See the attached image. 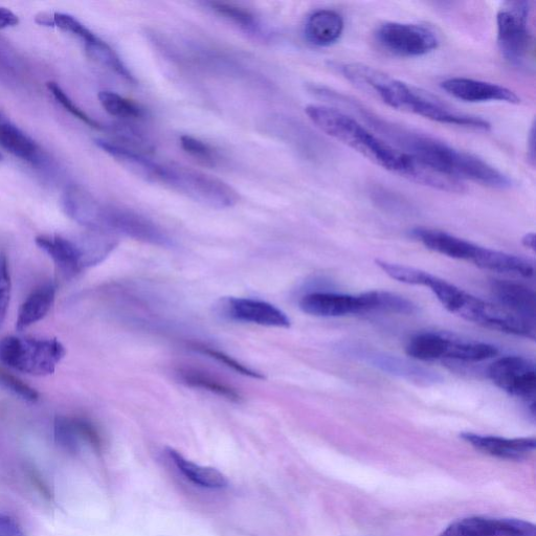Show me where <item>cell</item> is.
Masks as SVG:
<instances>
[{
  "mask_svg": "<svg viewBox=\"0 0 536 536\" xmlns=\"http://www.w3.org/2000/svg\"><path fill=\"white\" fill-rule=\"evenodd\" d=\"M316 96L333 101L348 108L360 117L370 129L381 133L394 147L410 155L417 162L454 180L471 181L476 184L499 190L512 186L510 178L478 156L455 148L413 129L397 125L373 111L356 99L333 91L325 86H318Z\"/></svg>",
  "mask_w": 536,
  "mask_h": 536,
  "instance_id": "6da1fadb",
  "label": "cell"
},
{
  "mask_svg": "<svg viewBox=\"0 0 536 536\" xmlns=\"http://www.w3.org/2000/svg\"><path fill=\"white\" fill-rule=\"evenodd\" d=\"M308 119L321 131L360 153L371 163L416 184L443 192L463 193L464 184L417 162L381 136L340 109L308 105Z\"/></svg>",
  "mask_w": 536,
  "mask_h": 536,
  "instance_id": "7a4b0ae2",
  "label": "cell"
},
{
  "mask_svg": "<svg viewBox=\"0 0 536 536\" xmlns=\"http://www.w3.org/2000/svg\"><path fill=\"white\" fill-rule=\"evenodd\" d=\"M342 75L355 87L393 109L440 124L489 131L491 124L480 117L459 113L430 94L363 63H344Z\"/></svg>",
  "mask_w": 536,
  "mask_h": 536,
  "instance_id": "3957f363",
  "label": "cell"
},
{
  "mask_svg": "<svg viewBox=\"0 0 536 536\" xmlns=\"http://www.w3.org/2000/svg\"><path fill=\"white\" fill-rule=\"evenodd\" d=\"M160 184L218 210L232 208L240 199L238 192L219 178L181 165H162Z\"/></svg>",
  "mask_w": 536,
  "mask_h": 536,
  "instance_id": "277c9868",
  "label": "cell"
},
{
  "mask_svg": "<svg viewBox=\"0 0 536 536\" xmlns=\"http://www.w3.org/2000/svg\"><path fill=\"white\" fill-rule=\"evenodd\" d=\"M66 350L56 339L6 337L0 340V362L33 376H48L56 371Z\"/></svg>",
  "mask_w": 536,
  "mask_h": 536,
  "instance_id": "5b68a950",
  "label": "cell"
},
{
  "mask_svg": "<svg viewBox=\"0 0 536 536\" xmlns=\"http://www.w3.org/2000/svg\"><path fill=\"white\" fill-rule=\"evenodd\" d=\"M530 15V2L506 3L497 15L499 49L505 60L515 66L525 65L533 51Z\"/></svg>",
  "mask_w": 536,
  "mask_h": 536,
  "instance_id": "8992f818",
  "label": "cell"
},
{
  "mask_svg": "<svg viewBox=\"0 0 536 536\" xmlns=\"http://www.w3.org/2000/svg\"><path fill=\"white\" fill-rule=\"evenodd\" d=\"M378 46L401 58L426 56L439 47L435 32L422 25L386 22L375 32Z\"/></svg>",
  "mask_w": 536,
  "mask_h": 536,
  "instance_id": "52a82bcc",
  "label": "cell"
},
{
  "mask_svg": "<svg viewBox=\"0 0 536 536\" xmlns=\"http://www.w3.org/2000/svg\"><path fill=\"white\" fill-rule=\"evenodd\" d=\"M96 232L103 234H120L138 241L167 247L170 238L153 221L133 212L113 206L101 207Z\"/></svg>",
  "mask_w": 536,
  "mask_h": 536,
  "instance_id": "ba28073f",
  "label": "cell"
},
{
  "mask_svg": "<svg viewBox=\"0 0 536 536\" xmlns=\"http://www.w3.org/2000/svg\"><path fill=\"white\" fill-rule=\"evenodd\" d=\"M488 377L502 391L527 401L534 416L536 369L532 360L518 355L504 356L490 365Z\"/></svg>",
  "mask_w": 536,
  "mask_h": 536,
  "instance_id": "9c48e42d",
  "label": "cell"
},
{
  "mask_svg": "<svg viewBox=\"0 0 536 536\" xmlns=\"http://www.w3.org/2000/svg\"><path fill=\"white\" fill-rule=\"evenodd\" d=\"M356 359L385 373L404 378L420 386H431L441 382V377L436 372L423 368L395 355L363 349L361 347L349 348Z\"/></svg>",
  "mask_w": 536,
  "mask_h": 536,
  "instance_id": "30bf717a",
  "label": "cell"
},
{
  "mask_svg": "<svg viewBox=\"0 0 536 536\" xmlns=\"http://www.w3.org/2000/svg\"><path fill=\"white\" fill-rule=\"evenodd\" d=\"M440 536H536V528L522 520L471 517L454 522Z\"/></svg>",
  "mask_w": 536,
  "mask_h": 536,
  "instance_id": "8fae6325",
  "label": "cell"
},
{
  "mask_svg": "<svg viewBox=\"0 0 536 536\" xmlns=\"http://www.w3.org/2000/svg\"><path fill=\"white\" fill-rule=\"evenodd\" d=\"M223 316L230 320L266 327L288 328L285 312L273 304L254 299L228 298L220 305Z\"/></svg>",
  "mask_w": 536,
  "mask_h": 536,
  "instance_id": "7c38bea8",
  "label": "cell"
},
{
  "mask_svg": "<svg viewBox=\"0 0 536 536\" xmlns=\"http://www.w3.org/2000/svg\"><path fill=\"white\" fill-rule=\"evenodd\" d=\"M441 88L455 99L467 103L501 102L520 104L521 98L511 89L481 80L456 77L446 79Z\"/></svg>",
  "mask_w": 536,
  "mask_h": 536,
  "instance_id": "4fadbf2b",
  "label": "cell"
},
{
  "mask_svg": "<svg viewBox=\"0 0 536 536\" xmlns=\"http://www.w3.org/2000/svg\"><path fill=\"white\" fill-rule=\"evenodd\" d=\"M300 308L305 314L320 318H340L365 314L361 295L311 293L300 300Z\"/></svg>",
  "mask_w": 536,
  "mask_h": 536,
  "instance_id": "5bb4252c",
  "label": "cell"
},
{
  "mask_svg": "<svg viewBox=\"0 0 536 536\" xmlns=\"http://www.w3.org/2000/svg\"><path fill=\"white\" fill-rule=\"evenodd\" d=\"M35 241L37 247L53 259L65 278H74L87 268L80 241L58 235H40Z\"/></svg>",
  "mask_w": 536,
  "mask_h": 536,
  "instance_id": "9a60e30c",
  "label": "cell"
},
{
  "mask_svg": "<svg viewBox=\"0 0 536 536\" xmlns=\"http://www.w3.org/2000/svg\"><path fill=\"white\" fill-rule=\"evenodd\" d=\"M412 236L427 249L440 255L474 263L482 247L452 234L427 228H417Z\"/></svg>",
  "mask_w": 536,
  "mask_h": 536,
  "instance_id": "2e32d148",
  "label": "cell"
},
{
  "mask_svg": "<svg viewBox=\"0 0 536 536\" xmlns=\"http://www.w3.org/2000/svg\"><path fill=\"white\" fill-rule=\"evenodd\" d=\"M461 438L486 455L506 460L527 458L536 448L535 438H503L463 433Z\"/></svg>",
  "mask_w": 536,
  "mask_h": 536,
  "instance_id": "e0dca14e",
  "label": "cell"
},
{
  "mask_svg": "<svg viewBox=\"0 0 536 536\" xmlns=\"http://www.w3.org/2000/svg\"><path fill=\"white\" fill-rule=\"evenodd\" d=\"M54 434L60 448L70 453H77L83 443L94 449H100L101 446L98 430L91 421L83 418L56 417Z\"/></svg>",
  "mask_w": 536,
  "mask_h": 536,
  "instance_id": "ac0fdd59",
  "label": "cell"
},
{
  "mask_svg": "<svg viewBox=\"0 0 536 536\" xmlns=\"http://www.w3.org/2000/svg\"><path fill=\"white\" fill-rule=\"evenodd\" d=\"M345 28V22L340 13L323 9L312 13L305 24L304 34L312 46L327 48L337 43Z\"/></svg>",
  "mask_w": 536,
  "mask_h": 536,
  "instance_id": "d6986e66",
  "label": "cell"
},
{
  "mask_svg": "<svg viewBox=\"0 0 536 536\" xmlns=\"http://www.w3.org/2000/svg\"><path fill=\"white\" fill-rule=\"evenodd\" d=\"M491 290L500 306L535 323V294L531 288L507 280H495L491 283Z\"/></svg>",
  "mask_w": 536,
  "mask_h": 536,
  "instance_id": "ffe728a7",
  "label": "cell"
},
{
  "mask_svg": "<svg viewBox=\"0 0 536 536\" xmlns=\"http://www.w3.org/2000/svg\"><path fill=\"white\" fill-rule=\"evenodd\" d=\"M96 145L115 159L124 169L148 183L160 184L162 165L156 164L142 153L126 149L114 142L98 139Z\"/></svg>",
  "mask_w": 536,
  "mask_h": 536,
  "instance_id": "44dd1931",
  "label": "cell"
},
{
  "mask_svg": "<svg viewBox=\"0 0 536 536\" xmlns=\"http://www.w3.org/2000/svg\"><path fill=\"white\" fill-rule=\"evenodd\" d=\"M55 297L56 285L54 283L43 284L35 289L18 310L16 329L25 330L46 318L54 305Z\"/></svg>",
  "mask_w": 536,
  "mask_h": 536,
  "instance_id": "7402d4cb",
  "label": "cell"
},
{
  "mask_svg": "<svg viewBox=\"0 0 536 536\" xmlns=\"http://www.w3.org/2000/svg\"><path fill=\"white\" fill-rule=\"evenodd\" d=\"M498 353V348L493 345L463 339L455 334L445 332L443 359L479 363L493 359Z\"/></svg>",
  "mask_w": 536,
  "mask_h": 536,
  "instance_id": "603a6c76",
  "label": "cell"
},
{
  "mask_svg": "<svg viewBox=\"0 0 536 536\" xmlns=\"http://www.w3.org/2000/svg\"><path fill=\"white\" fill-rule=\"evenodd\" d=\"M474 264L482 270L531 278L534 266L528 260L504 252L481 248Z\"/></svg>",
  "mask_w": 536,
  "mask_h": 536,
  "instance_id": "cb8c5ba5",
  "label": "cell"
},
{
  "mask_svg": "<svg viewBox=\"0 0 536 536\" xmlns=\"http://www.w3.org/2000/svg\"><path fill=\"white\" fill-rule=\"evenodd\" d=\"M0 146L22 161L40 163V149L35 141L5 117L0 120Z\"/></svg>",
  "mask_w": 536,
  "mask_h": 536,
  "instance_id": "d4e9b609",
  "label": "cell"
},
{
  "mask_svg": "<svg viewBox=\"0 0 536 536\" xmlns=\"http://www.w3.org/2000/svg\"><path fill=\"white\" fill-rule=\"evenodd\" d=\"M167 454L178 472L193 484L208 489H222L228 486L227 478L217 469L195 464L172 449H169Z\"/></svg>",
  "mask_w": 536,
  "mask_h": 536,
  "instance_id": "484cf974",
  "label": "cell"
},
{
  "mask_svg": "<svg viewBox=\"0 0 536 536\" xmlns=\"http://www.w3.org/2000/svg\"><path fill=\"white\" fill-rule=\"evenodd\" d=\"M365 314L383 312V314L411 316L416 314L418 307L409 299L383 290H372L361 294Z\"/></svg>",
  "mask_w": 536,
  "mask_h": 536,
  "instance_id": "4316f807",
  "label": "cell"
},
{
  "mask_svg": "<svg viewBox=\"0 0 536 536\" xmlns=\"http://www.w3.org/2000/svg\"><path fill=\"white\" fill-rule=\"evenodd\" d=\"M445 332H423L409 342L406 352L420 362H434L443 359Z\"/></svg>",
  "mask_w": 536,
  "mask_h": 536,
  "instance_id": "83f0119b",
  "label": "cell"
},
{
  "mask_svg": "<svg viewBox=\"0 0 536 536\" xmlns=\"http://www.w3.org/2000/svg\"><path fill=\"white\" fill-rule=\"evenodd\" d=\"M180 377L183 383L189 387L203 389L233 402L241 400V395L236 389L206 372L185 369L180 372Z\"/></svg>",
  "mask_w": 536,
  "mask_h": 536,
  "instance_id": "f1b7e54d",
  "label": "cell"
},
{
  "mask_svg": "<svg viewBox=\"0 0 536 536\" xmlns=\"http://www.w3.org/2000/svg\"><path fill=\"white\" fill-rule=\"evenodd\" d=\"M85 50L89 57L107 67L110 71L115 72L129 82H136L118 54L99 37L85 43Z\"/></svg>",
  "mask_w": 536,
  "mask_h": 536,
  "instance_id": "f546056e",
  "label": "cell"
},
{
  "mask_svg": "<svg viewBox=\"0 0 536 536\" xmlns=\"http://www.w3.org/2000/svg\"><path fill=\"white\" fill-rule=\"evenodd\" d=\"M99 101L106 113L121 119H144L146 110L140 104L128 100L114 92L102 91Z\"/></svg>",
  "mask_w": 536,
  "mask_h": 536,
  "instance_id": "4dcf8cb0",
  "label": "cell"
},
{
  "mask_svg": "<svg viewBox=\"0 0 536 536\" xmlns=\"http://www.w3.org/2000/svg\"><path fill=\"white\" fill-rule=\"evenodd\" d=\"M210 6L214 12L232 21L242 30L251 34L260 32L259 22L250 11L225 3H211Z\"/></svg>",
  "mask_w": 536,
  "mask_h": 536,
  "instance_id": "1f68e13d",
  "label": "cell"
},
{
  "mask_svg": "<svg viewBox=\"0 0 536 536\" xmlns=\"http://www.w3.org/2000/svg\"><path fill=\"white\" fill-rule=\"evenodd\" d=\"M113 131L117 140L111 142L126 149L139 153L151 152L154 149L151 142L144 136V134L132 125H116Z\"/></svg>",
  "mask_w": 536,
  "mask_h": 536,
  "instance_id": "d6a6232c",
  "label": "cell"
},
{
  "mask_svg": "<svg viewBox=\"0 0 536 536\" xmlns=\"http://www.w3.org/2000/svg\"><path fill=\"white\" fill-rule=\"evenodd\" d=\"M181 146L199 164L214 167L218 162L216 151L207 143L191 136L181 137Z\"/></svg>",
  "mask_w": 536,
  "mask_h": 536,
  "instance_id": "836d02e7",
  "label": "cell"
},
{
  "mask_svg": "<svg viewBox=\"0 0 536 536\" xmlns=\"http://www.w3.org/2000/svg\"><path fill=\"white\" fill-rule=\"evenodd\" d=\"M47 87L49 89V92L55 98V100L59 104H61L67 111H69V113L72 114L75 118L79 119L80 121L94 129L100 130L103 128L102 125H100L96 120L86 115L84 111L80 107H78L69 96L65 94V92L58 83L50 81L47 83Z\"/></svg>",
  "mask_w": 536,
  "mask_h": 536,
  "instance_id": "e575fe53",
  "label": "cell"
},
{
  "mask_svg": "<svg viewBox=\"0 0 536 536\" xmlns=\"http://www.w3.org/2000/svg\"><path fill=\"white\" fill-rule=\"evenodd\" d=\"M12 282L8 258L0 253V328H2L10 306Z\"/></svg>",
  "mask_w": 536,
  "mask_h": 536,
  "instance_id": "d590c367",
  "label": "cell"
},
{
  "mask_svg": "<svg viewBox=\"0 0 536 536\" xmlns=\"http://www.w3.org/2000/svg\"><path fill=\"white\" fill-rule=\"evenodd\" d=\"M54 24L55 27L61 31L73 34L80 38L84 44L91 42L98 37L91 30L82 25L78 19L69 14L55 13Z\"/></svg>",
  "mask_w": 536,
  "mask_h": 536,
  "instance_id": "8d00e7d4",
  "label": "cell"
},
{
  "mask_svg": "<svg viewBox=\"0 0 536 536\" xmlns=\"http://www.w3.org/2000/svg\"><path fill=\"white\" fill-rule=\"evenodd\" d=\"M0 385L31 404L39 400V394L34 388L3 369H0Z\"/></svg>",
  "mask_w": 536,
  "mask_h": 536,
  "instance_id": "74e56055",
  "label": "cell"
},
{
  "mask_svg": "<svg viewBox=\"0 0 536 536\" xmlns=\"http://www.w3.org/2000/svg\"><path fill=\"white\" fill-rule=\"evenodd\" d=\"M197 349L199 352L208 355L209 357H211V359L227 366L228 368L232 369L238 374H242L244 376L252 377L255 379L264 378V376L261 373L254 371L248 368L247 366L240 364L239 362L234 360L233 357H231L230 355L226 353H223L221 351H217L215 349L208 348V347H198Z\"/></svg>",
  "mask_w": 536,
  "mask_h": 536,
  "instance_id": "f35d334b",
  "label": "cell"
},
{
  "mask_svg": "<svg viewBox=\"0 0 536 536\" xmlns=\"http://www.w3.org/2000/svg\"><path fill=\"white\" fill-rule=\"evenodd\" d=\"M0 536H26L18 522L0 511Z\"/></svg>",
  "mask_w": 536,
  "mask_h": 536,
  "instance_id": "ab89813d",
  "label": "cell"
},
{
  "mask_svg": "<svg viewBox=\"0 0 536 536\" xmlns=\"http://www.w3.org/2000/svg\"><path fill=\"white\" fill-rule=\"evenodd\" d=\"M19 24V18L11 10L0 7V30L15 27Z\"/></svg>",
  "mask_w": 536,
  "mask_h": 536,
  "instance_id": "60d3db41",
  "label": "cell"
},
{
  "mask_svg": "<svg viewBox=\"0 0 536 536\" xmlns=\"http://www.w3.org/2000/svg\"><path fill=\"white\" fill-rule=\"evenodd\" d=\"M528 159L531 161V165L535 164V127L532 125L529 138H528Z\"/></svg>",
  "mask_w": 536,
  "mask_h": 536,
  "instance_id": "b9f144b4",
  "label": "cell"
},
{
  "mask_svg": "<svg viewBox=\"0 0 536 536\" xmlns=\"http://www.w3.org/2000/svg\"><path fill=\"white\" fill-rule=\"evenodd\" d=\"M36 22L40 26L44 27H55L54 24V14L51 15L50 13H40L36 17Z\"/></svg>",
  "mask_w": 536,
  "mask_h": 536,
  "instance_id": "7bdbcfd3",
  "label": "cell"
},
{
  "mask_svg": "<svg viewBox=\"0 0 536 536\" xmlns=\"http://www.w3.org/2000/svg\"><path fill=\"white\" fill-rule=\"evenodd\" d=\"M522 244L525 248L535 251L536 236L534 233H528L522 238Z\"/></svg>",
  "mask_w": 536,
  "mask_h": 536,
  "instance_id": "ee69618b",
  "label": "cell"
},
{
  "mask_svg": "<svg viewBox=\"0 0 536 536\" xmlns=\"http://www.w3.org/2000/svg\"><path fill=\"white\" fill-rule=\"evenodd\" d=\"M3 117H4V116L2 115V113H0V120H2V119H3Z\"/></svg>",
  "mask_w": 536,
  "mask_h": 536,
  "instance_id": "f6af8a7d",
  "label": "cell"
}]
</instances>
